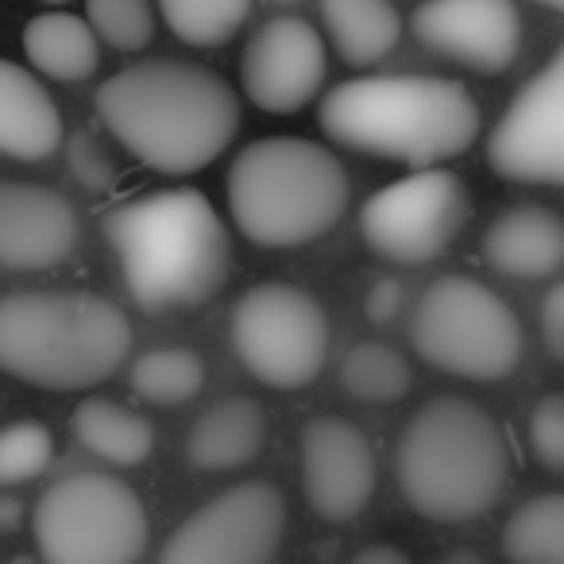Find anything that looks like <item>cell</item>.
I'll use <instances>...</instances> for the list:
<instances>
[{
    "label": "cell",
    "instance_id": "obj_1",
    "mask_svg": "<svg viewBox=\"0 0 564 564\" xmlns=\"http://www.w3.org/2000/svg\"><path fill=\"white\" fill-rule=\"evenodd\" d=\"M94 109L109 135L159 174L213 166L240 132V97L209 66L143 58L101 82Z\"/></svg>",
    "mask_w": 564,
    "mask_h": 564
},
{
    "label": "cell",
    "instance_id": "obj_9",
    "mask_svg": "<svg viewBox=\"0 0 564 564\" xmlns=\"http://www.w3.org/2000/svg\"><path fill=\"white\" fill-rule=\"evenodd\" d=\"M232 348L259 383L299 391L325 368L329 317L294 282H256L232 310Z\"/></svg>",
    "mask_w": 564,
    "mask_h": 564
},
{
    "label": "cell",
    "instance_id": "obj_16",
    "mask_svg": "<svg viewBox=\"0 0 564 564\" xmlns=\"http://www.w3.org/2000/svg\"><path fill=\"white\" fill-rule=\"evenodd\" d=\"M82 220L70 197L35 182H0V267L51 271L78 248Z\"/></svg>",
    "mask_w": 564,
    "mask_h": 564
},
{
    "label": "cell",
    "instance_id": "obj_32",
    "mask_svg": "<svg viewBox=\"0 0 564 564\" xmlns=\"http://www.w3.org/2000/svg\"><path fill=\"white\" fill-rule=\"evenodd\" d=\"M402 310V286L399 279H379L376 286L368 291V299H364V314L371 317L376 325H387L394 322Z\"/></svg>",
    "mask_w": 564,
    "mask_h": 564
},
{
    "label": "cell",
    "instance_id": "obj_20",
    "mask_svg": "<svg viewBox=\"0 0 564 564\" xmlns=\"http://www.w3.org/2000/svg\"><path fill=\"white\" fill-rule=\"evenodd\" d=\"M24 55L35 74L55 82H86L101 66V40L86 17L74 12H40L24 24Z\"/></svg>",
    "mask_w": 564,
    "mask_h": 564
},
{
    "label": "cell",
    "instance_id": "obj_3",
    "mask_svg": "<svg viewBox=\"0 0 564 564\" xmlns=\"http://www.w3.org/2000/svg\"><path fill=\"white\" fill-rule=\"evenodd\" d=\"M317 124L340 148L406 166L464 155L479 135V105L453 78L368 74L322 97Z\"/></svg>",
    "mask_w": 564,
    "mask_h": 564
},
{
    "label": "cell",
    "instance_id": "obj_35",
    "mask_svg": "<svg viewBox=\"0 0 564 564\" xmlns=\"http://www.w3.org/2000/svg\"><path fill=\"white\" fill-rule=\"evenodd\" d=\"M437 564H487V561L476 553V549H453V553H445Z\"/></svg>",
    "mask_w": 564,
    "mask_h": 564
},
{
    "label": "cell",
    "instance_id": "obj_5",
    "mask_svg": "<svg viewBox=\"0 0 564 564\" xmlns=\"http://www.w3.org/2000/svg\"><path fill=\"white\" fill-rule=\"evenodd\" d=\"M132 352V322L89 291H20L0 299V371L40 391H89Z\"/></svg>",
    "mask_w": 564,
    "mask_h": 564
},
{
    "label": "cell",
    "instance_id": "obj_37",
    "mask_svg": "<svg viewBox=\"0 0 564 564\" xmlns=\"http://www.w3.org/2000/svg\"><path fill=\"white\" fill-rule=\"evenodd\" d=\"M271 4H279V9H291V4H302V0H271Z\"/></svg>",
    "mask_w": 564,
    "mask_h": 564
},
{
    "label": "cell",
    "instance_id": "obj_33",
    "mask_svg": "<svg viewBox=\"0 0 564 564\" xmlns=\"http://www.w3.org/2000/svg\"><path fill=\"white\" fill-rule=\"evenodd\" d=\"M348 564H410V556L394 545H368V549H360Z\"/></svg>",
    "mask_w": 564,
    "mask_h": 564
},
{
    "label": "cell",
    "instance_id": "obj_26",
    "mask_svg": "<svg viewBox=\"0 0 564 564\" xmlns=\"http://www.w3.org/2000/svg\"><path fill=\"white\" fill-rule=\"evenodd\" d=\"M155 9L186 47H220L248 24L256 0H155Z\"/></svg>",
    "mask_w": 564,
    "mask_h": 564
},
{
    "label": "cell",
    "instance_id": "obj_14",
    "mask_svg": "<svg viewBox=\"0 0 564 564\" xmlns=\"http://www.w3.org/2000/svg\"><path fill=\"white\" fill-rule=\"evenodd\" d=\"M379 484V460L364 430L345 417H310L302 430V491L322 522L345 525L364 514Z\"/></svg>",
    "mask_w": 564,
    "mask_h": 564
},
{
    "label": "cell",
    "instance_id": "obj_6",
    "mask_svg": "<svg viewBox=\"0 0 564 564\" xmlns=\"http://www.w3.org/2000/svg\"><path fill=\"white\" fill-rule=\"evenodd\" d=\"M228 217L259 248H302L348 213L352 182L329 148L302 135H263L232 159Z\"/></svg>",
    "mask_w": 564,
    "mask_h": 564
},
{
    "label": "cell",
    "instance_id": "obj_38",
    "mask_svg": "<svg viewBox=\"0 0 564 564\" xmlns=\"http://www.w3.org/2000/svg\"><path fill=\"white\" fill-rule=\"evenodd\" d=\"M9 564H35V561H32V556H12Z\"/></svg>",
    "mask_w": 564,
    "mask_h": 564
},
{
    "label": "cell",
    "instance_id": "obj_19",
    "mask_svg": "<svg viewBox=\"0 0 564 564\" xmlns=\"http://www.w3.org/2000/svg\"><path fill=\"white\" fill-rule=\"evenodd\" d=\"M267 445V414L256 399H225L209 406L186 437V460L197 471H236Z\"/></svg>",
    "mask_w": 564,
    "mask_h": 564
},
{
    "label": "cell",
    "instance_id": "obj_15",
    "mask_svg": "<svg viewBox=\"0 0 564 564\" xmlns=\"http://www.w3.org/2000/svg\"><path fill=\"white\" fill-rule=\"evenodd\" d=\"M410 28L425 51L476 74L510 70L522 47V17L514 0H425Z\"/></svg>",
    "mask_w": 564,
    "mask_h": 564
},
{
    "label": "cell",
    "instance_id": "obj_10",
    "mask_svg": "<svg viewBox=\"0 0 564 564\" xmlns=\"http://www.w3.org/2000/svg\"><path fill=\"white\" fill-rule=\"evenodd\" d=\"M468 220V189L445 166H417L414 174L376 189L360 209V236L376 256L402 267H422L445 256Z\"/></svg>",
    "mask_w": 564,
    "mask_h": 564
},
{
    "label": "cell",
    "instance_id": "obj_25",
    "mask_svg": "<svg viewBox=\"0 0 564 564\" xmlns=\"http://www.w3.org/2000/svg\"><path fill=\"white\" fill-rule=\"evenodd\" d=\"M205 387V360L194 348L163 345L132 364V391L151 406H182Z\"/></svg>",
    "mask_w": 564,
    "mask_h": 564
},
{
    "label": "cell",
    "instance_id": "obj_36",
    "mask_svg": "<svg viewBox=\"0 0 564 564\" xmlns=\"http://www.w3.org/2000/svg\"><path fill=\"white\" fill-rule=\"evenodd\" d=\"M538 4H545V9H553V12H564V0H538Z\"/></svg>",
    "mask_w": 564,
    "mask_h": 564
},
{
    "label": "cell",
    "instance_id": "obj_7",
    "mask_svg": "<svg viewBox=\"0 0 564 564\" xmlns=\"http://www.w3.org/2000/svg\"><path fill=\"white\" fill-rule=\"evenodd\" d=\"M148 533L143 499L105 471L55 479L32 510L40 564H135L148 549Z\"/></svg>",
    "mask_w": 564,
    "mask_h": 564
},
{
    "label": "cell",
    "instance_id": "obj_18",
    "mask_svg": "<svg viewBox=\"0 0 564 564\" xmlns=\"http://www.w3.org/2000/svg\"><path fill=\"white\" fill-rule=\"evenodd\" d=\"M484 259L507 279H549L564 267V217L549 205H514L484 232Z\"/></svg>",
    "mask_w": 564,
    "mask_h": 564
},
{
    "label": "cell",
    "instance_id": "obj_23",
    "mask_svg": "<svg viewBox=\"0 0 564 564\" xmlns=\"http://www.w3.org/2000/svg\"><path fill=\"white\" fill-rule=\"evenodd\" d=\"M510 564H564V491L525 499L502 525Z\"/></svg>",
    "mask_w": 564,
    "mask_h": 564
},
{
    "label": "cell",
    "instance_id": "obj_39",
    "mask_svg": "<svg viewBox=\"0 0 564 564\" xmlns=\"http://www.w3.org/2000/svg\"><path fill=\"white\" fill-rule=\"evenodd\" d=\"M43 4H51V9H63V4H70V0H43Z\"/></svg>",
    "mask_w": 564,
    "mask_h": 564
},
{
    "label": "cell",
    "instance_id": "obj_28",
    "mask_svg": "<svg viewBox=\"0 0 564 564\" xmlns=\"http://www.w3.org/2000/svg\"><path fill=\"white\" fill-rule=\"evenodd\" d=\"M55 460V437L43 422H12L0 430V487L40 479Z\"/></svg>",
    "mask_w": 564,
    "mask_h": 564
},
{
    "label": "cell",
    "instance_id": "obj_2",
    "mask_svg": "<svg viewBox=\"0 0 564 564\" xmlns=\"http://www.w3.org/2000/svg\"><path fill=\"white\" fill-rule=\"evenodd\" d=\"M105 236L128 294L151 314L205 306L232 271L228 228L202 189L128 197L105 217Z\"/></svg>",
    "mask_w": 564,
    "mask_h": 564
},
{
    "label": "cell",
    "instance_id": "obj_29",
    "mask_svg": "<svg viewBox=\"0 0 564 564\" xmlns=\"http://www.w3.org/2000/svg\"><path fill=\"white\" fill-rule=\"evenodd\" d=\"M530 453L541 468L564 476V394H545L530 410Z\"/></svg>",
    "mask_w": 564,
    "mask_h": 564
},
{
    "label": "cell",
    "instance_id": "obj_30",
    "mask_svg": "<svg viewBox=\"0 0 564 564\" xmlns=\"http://www.w3.org/2000/svg\"><path fill=\"white\" fill-rule=\"evenodd\" d=\"M70 163H74V171H78V178L86 182V186L101 189V186H109V182H112L109 155H105V151L97 148V143L89 140V135H78V140H74Z\"/></svg>",
    "mask_w": 564,
    "mask_h": 564
},
{
    "label": "cell",
    "instance_id": "obj_27",
    "mask_svg": "<svg viewBox=\"0 0 564 564\" xmlns=\"http://www.w3.org/2000/svg\"><path fill=\"white\" fill-rule=\"evenodd\" d=\"M86 20L97 40L112 51H143L155 40V4L151 0H86Z\"/></svg>",
    "mask_w": 564,
    "mask_h": 564
},
{
    "label": "cell",
    "instance_id": "obj_34",
    "mask_svg": "<svg viewBox=\"0 0 564 564\" xmlns=\"http://www.w3.org/2000/svg\"><path fill=\"white\" fill-rule=\"evenodd\" d=\"M20 518H24V502L12 499V495H0V530H17Z\"/></svg>",
    "mask_w": 564,
    "mask_h": 564
},
{
    "label": "cell",
    "instance_id": "obj_24",
    "mask_svg": "<svg viewBox=\"0 0 564 564\" xmlns=\"http://www.w3.org/2000/svg\"><path fill=\"white\" fill-rule=\"evenodd\" d=\"M340 387L360 402H399L414 387L410 360L383 340H360L340 360Z\"/></svg>",
    "mask_w": 564,
    "mask_h": 564
},
{
    "label": "cell",
    "instance_id": "obj_4",
    "mask_svg": "<svg viewBox=\"0 0 564 564\" xmlns=\"http://www.w3.org/2000/svg\"><path fill=\"white\" fill-rule=\"evenodd\" d=\"M514 453L502 422L464 394H437L406 425L394 448V476L410 507L430 522L460 525L502 499Z\"/></svg>",
    "mask_w": 564,
    "mask_h": 564
},
{
    "label": "cell",
    "instance_id": "obj_21",
    "mask_svg": "<svg viewBox=\"0 0 564 564\" xmlns=\"http://www.w3.org/2000/svg\"><path fill=\"white\" fill-rule=\"evenodd\" d=\"M317 9L348 66H376L402 40V17L391 0H317Z\"/></svg>",
    "mask_w": 564,
    "mask_h": 564
},
{
    "label": "cell",
    "instance_id": "obj_8",
    "mask_svg": "<svg viewBox=\"0 0 564 564\" xmlns=\"http://www.w3.org/2000/svg\"><path fill=\"white\" fill-rule=\"evenodd\" d=\"M410 345L448 376L491 383L518 368L525 340L518 314L491 286L468 274H445L417 299Z\"/></svg>",
    "mask_w": 564,
    "mask_h": 564
},
{
    "label": "cell",
    "instance_id": "obj_31",
    "mask_svg": "<svg viewBox=\"0 0 564 564\" xmlns=\"http://www.w3.org/2000/svg\"><path fill=\"white\" fill-rule=\"evenodd\" d=\"M541 340H545L549 356L564 364V282H556L541 302Z\"/></svg>",
    "mask_w": 564,
    "mask_h": 564
},
{
    "label": "cell",
    "instance_id": "obj_22",
    "mask_svg": "<svg viewBox=\"0 0 564 564\" xmlns=\"http://www.w3.org/2000/svg\"><path fill=\"white\" fill-rule=\"evenodd\" d=\"M78 445L112 468H140L155 453V425L117 399H86L70 417Z\"/></svg>",
    "mask_w": 564,
    "mask_h": 564
},
{
    "label": "cell",
    "instance_id": "obj_11",
    "mask_svg": "<svg viewBox=\"0 0 564 564\" xmlns=\"http://www.w3.org/2000/svg\"><path fill=\"white\" fill-rule=\"evenodd\" d=\"M286 530V499L267 479L220 491L166 538L155 564H271Z\"/></svg>",
    "mask_w": 564,
    "mask_h": 564
},
{
    "label": "cell",
    "instance_id": "obj_12",
    "mask_svg": "<svg viewBox=\"0 0 564 564\" xmlns=\"http://www.w3.org/2000/svg\"><path fill=\"white\" fill-rule=\"evenodd\" d=\"M487 166L522 186H564V40L487 135Z\"/></svg>",
    "mask_w": 564,
    "mask_h": 564
},
{
    "label": "cell",
    "instance_id": "obj_13",
    "mask_svg": "<svg viewBox=\"0 0 564 564\" xmlns=\"http://www.w3.org/2000/svg\"><path fill=\"white\" fill-rule=\"evenodd\" d=\"M329 55L322 32L302 17H274L248 40L240 55L243 97L259 112L291 117L302 112L325 86Z\"/></svg>",
    "mask_w": 564,
    "mask_h": 564
},
{
    "label": "cell",
    "instance_id": "obj_17",
    "mask_svg": "<svg viewBox=\"0 0 564 564\" xmlns=\"http://www.w3.org/2000/svg\"><path fill=\"white\" fill-rule=\"evenodd\" d=\"M66 140L63 112L28 66L0 58V155L43 163Z\"/></svg>",
    "mask_w": 564,
    "mask_h": 564
}]
</instances>
